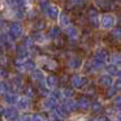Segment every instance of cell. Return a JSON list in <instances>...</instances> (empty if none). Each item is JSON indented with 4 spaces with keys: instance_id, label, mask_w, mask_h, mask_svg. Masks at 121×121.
<instances>
[{
    "instance_id": "obj_7",
    "label": "cell",
    "mask_w": 121,
    "mask_h": 121,
    "mask_svg": "<svg viewBox=\"0 0 121 121\" xmlns=\"http://www.w3.org/2000/svg\"><path fill=\"white\" fill-rule=\"evenodd\" d=\"M30 38L33 39V42L37 43H46V35L42 34V31H34L33 34H30Z\"/></svg>"
},
{
    "instance_id": "obj_10",
    "label": "cell",
    "mask_w": 121,
    "mask_h": 121,
    "mask_svg": "<svg viewBox=\"0 0 121 121\" xmlns=\"http://www.w3.org/2000/svg\"><path fill=\"white\" fill-rule=\"evenodd\" d=\"M77 105H78V108H81V109H87V108H90L91 103H90V100L87 99L86 96H82L81 99L77 102Z\"/></svg>"
},
{
    "instance_id": "obj_13",
    "label": "cell",
    "mask_w": 121,
    "mask_h": 121,
    "mask_svg": "<svg viewBox=\"0 0 121 121\" xmlns=\"http://www.w3.org/2000/svg\"><path fill=\"white\" fill-rule=\"evenodd\" d=\"M81 65H82V61H81V59L77 57V56L72 57L70 61H69V66H70L72 69H78Z\"/></svg>"
},
{
    "instance_id": "obj_12",
    "label": "cell",
    "mask_w": 121,
    "mask_h": 121,
    "mask_svg": "<svg viewBox=\"0 0 121 121\" xmlns=\"http://www.w3.org/2000/svg\"><path fill=\"white\" fill-rule=\"evenodd\" d=\"M31 77H33V79H35V81L42 82V81H43V78H44V73H43V72L40 70V69H34V70H33Z\"/></svg>"
},
{
    "instance_id": "obj_4",
    "label": "cell",
    "mask_w": 121,
    "mask_h": 121,
    "mask_svg": "<svg viewBox=\"0 0 121 121\" xmlns=\"http://www.w3.org/2000/svg\"><path fill=\"white\" fill-rule=\"evenodd\" d=\"M3 116L7 118V120L14 121V120H17V117H18V111H17L16 108H13V107H8V108L4 109Z\"/></svg>"
},
{
    "instance_id": "obj_11",
    "label": "cell",
    "mask_w": 121,
    "mask_h": 121,
    "mask_svg": "<svg viewBox=\"0 0 121 121\" xmlns=\"http://www.w3.org/2000/svg\"><path fill=\"white\" fill-rule=\"evenodd\" d=\"M105 70L108 72V74H109V76H115V74H116V77L120 76V70H118V68L115 65V64L107 65V66H105Z\"/></svg>"
},
{
    "instance_id": "obj_31",
    "label": "cell",
    "mask_w": 121,
    "mask_h": 121,
    "mask_svg": "<svg viewBox=\"0 0 121 121\" xmlns=\"http://www.w3.org/2000/svg\"><path fill=\"white\" fill-rule=\"evenodd\" d=\"M4 91H5V87H4V82L0 81V94H1V92H4Z\"/></svg>"
},
{
    "instance_id": "obj_24",
    "label": "cell",
    "mask_w": 121,
    "mask_h": 121,
    "mask_svg": "<svg viewBox=\"0 0 121 121\" xmlns=\"http://www.w3.org/2000/svg\"><path fill=\"white\" fill-rule=\"evenodd\" d=\"M51 96L57 100V99H61V98H63V94H61L60 90H53V91L51 92Z\"/></svg>"
},
{
    "instance_id": "obj_28",
    "label": "cell",
    "mask_w": 121,
    "mask_h": 121,
    "mask_svg": "<svg viewBox=\"0 0 121 121\" xmlns=\"http://www.w3.org/2000/svg\"><path fill=\"white\" fill-rule=\"evenodd\" d=\"M20 121H31V115H24V116H21Z\"/></svg>"
},
{
    "instance_id": "obj_6",
    "label": "cell",
    "mask_w": 121,
    "mask_h": 121,
    "mask_svg": "<svg viewBox=\"0 0 121 121\" xmlns=\"http://www.w3.org/2000/svg\"><path fill=\"white\" fill-rule=\"evenodd\" d=\"M17 105H18V109L21 111H26L30 108V100L29 98L26 96H22V98H17Z\"/></svg>"
},
{
    "instance_id": "obj_5",
    "label": "cell",
    "mask_w": 121,
    "mask_h": 121,
    "mask_svg": "<svg viewBox=\"0 0 121 121\" xmlns=\"http://www.w3.org/2000/svg\"><path fill=\"white\" fill-rule=\"evenodd\" d=\"M42 105H43V108H46V109H55V108L57 107V100L53 99L52 96H47V98L43 99Z\"/></svg>"
},
{
    "instance_id": "obj_15",
    "label": "cell",
    "mask_w": 121,
    "mask_h": 121,
    "mask_svg": "<svg viewBox=\"0 0 121 121\" xmlns=\"http://www.w3.org/2000/svg\"><path fill=\"white\" fill-rule=\"evenodd\" d=\"M60 35H61L60 27L55 26V27H51V29H50V35H48V37H50L51 39H56V38H59Z\"/></svg>"
},
{
    "instance_id": "obj_21",
    "label": "cell",
    "mask_w": 121,
    "mask_h": 121,
    "mask_svg": "<svg viewBox=\"0 0 121 121\" xmlns=\"http://www.w3.org/2000/svg\"><path fill=\"white\" fill-rule=\"evenodd\" d=\"M61 94H63V96H65L66 99H72V98H73V95H74V90L66 87V89H64L63 91H61Z\"/></svg>"
},
{
    "instance_id": "obj_2",
    "label": "cell",
    "mask_w": 121,
    "mask_h": 121,
    "mask_svg": "<svg viewBox=\"0 0 121 121\" xmlns=\"http://www.w3.org/2000/svg\"><path fill=\"white\" fill-rule=\"evenodd\" d=\"M102 20H99V26L102 29H107V30H112L115 27L116 24V17L112 14H104L100 17Z\"/></svg>"
},
{
    "instance_id": "obj_22",
    "label": "cell",
    "mask_w": 121,
    "mask_h": 121,
    "mask_svg": "<svg viewBox=\"0 0 121 121\" xmlns=\"http://www.w3.org/2000/svg\"><path fill=\"white\" fill-rule=\"evenodd\" d=\"M5 100H7V103H9V104H14V103L17 102V96L8 92V94H7V96H5Z\"/></svg>"
},
{
    "instance_id": "obj_17",
    "label": "cell",
    "mask_w": 121,
    "mask_h": 121,
    "mask_svg": "<svg viewBox=\"0 0 121 121\" xmlns=\"http://www.w3.org/2000/svg\"><path fill=\"white\" fill-rule=\"evenodd\" d=\"M59 18H60V26L61 27H66V26L70 25V18H69V16H66V14H60Z\"/></svg>"
},
{
    "instance_id": "obj_29",
    "label": "cell",
    "mask_w": 121,
    "mask_h": 121,
    "mask_svg": "<svg viewBox=\"0 0 121 121\" xmlns=\"http://www.w3.org/2000/svg\"><path fill=\"white\" fill-rule=\"evenodd\" d=\"M33 96H34V91H33V89L27 87V96L26 98H33Z\"/></svg>"
},
{
    "instance_id": "obj_8",
    "label": "cell",
    "mask_w": 121,
    "mask_h": 121,
    "mask_svg": "<svg viewBox=\"0 0 121 121\" xmlns=\"http://www.w3.org/2000/svg\"><path fill=\"white\" fill-rule=\"evenodd\" d=\"M112 82H113V79H112V77H111L109 74H103V76L99 78V83L102 85V86H104V87H111L112 86Z\"/></svg>"
},
{
    "instance_id": "obj_34",
    "label": "cell",
    "mask_w": 121,
    "mask_h": 121,
    "mask_svg": "<svg viewBox=\"0 0 121 121\" xmlns=\"http://www.w3.org/2000/svg\"><path fill=\"white\" fill-rule=\"evenodd\" d=\"M85 121H95L94 118H87V120H85Z\"/></svg>"
},
{
    "instance_id": "obj_32",
    "label": "cell",
    "mask_w": 121,
    "mask_h": 121,
    "mask_svg": "<svg viewBox=\"0 0 121 121\" xmlns=\"http://www.w3.org/2000/svg\"><path fill=\"white\" fill-rule=\"evenodd\" d=\"M4 76H7L5 70H4L3 68H0V77H4Z\"/></svg>"
},
{
    "instance_id": "obj_9",
    "label": "cell",
    "mask_w": 121,
    "mask_h": 121,
    "mask_svg": "<svg viewBox=\"0 0 121 121\" xmlns=\"http://www.w3.org/2000/svg\"><path fill=\"white\" fill-rule=\"evenodd\" d=\"M59 83V78L56 76H48L47 78H46V86L47 87H56Z\"/></svg>"
},
{
    "instance_id": "obj_18",
    "label": "cell",
    "mask_w": 121,
    "mask_h": 121,
    "mask_svg": "<svg viewBox=\"0 0 121 121\" xmlns=\"http://www.w3.org/2000/svg\"><path fill=\"white\" fill-rule=\"evenodd\" d=\"M65 34H66V35H69L70 38H73V37L76 38L77 35H78V30H77L76 27H72L70 25H69V26H66V27H65Z\"/></svg>"
},
{
    "instance_id": "obj_26",
    "label": "cell",
    "mask_w": 121,
    "mask_h": 121,
    "mask_svg": "<svg viewBox=\"0 0 121 121\" xmlns=\"http://www.w3.org/2000/svg\"><path fill=\"white\" fill-rule=\"evenodd\" d=\"M112 64H116V65L120 64V53L118 52H116L112 55Z\"/></svg>"
},
{
    "instance_id": "obj_35",
    "label": "cell",
    "mask_w": 121,
    "mask_h": 121,
    "mask_svg": "<svg viewBox=\"0 0 121 121\" xmlns=\"http://www.w3.org/2000/svg\"><path fill=\"white\" fill-rule=\"evenodd\" d=\"M14 121H16V120H14ZM18 121H20V120H18Z\"/></svg>"
},
{
    "instance_id": "obj_19",
    "label": "cell",
    "mask_w": 121,
    "mask_h": 121,
    "mask_svg": "<svg viewBox=\"0 0 121 121\" xmlns=\"http://www.w3.org/2000/svg\"><path fill=\"white\" fill-rule=\"evenodd\" d=\"M24 69L25 70H34L37 69V64L34 63V60H27V61H24Z\"/></svg>"
},
{
    "instance_id": "obj_16",
    "label": "cell",
    "mask_w": 121,
    "mask_h": 121,
    "mask_svg": "<svg viewBox=\"0 0 121 121\" xmlns=\"http://www.w3.org/2000/svg\"><path fill=\"white\" fill-rule=\"evenodd\" d=\"M17 56H18V59H21V60H24L25 57L29 56V51H26V47H25V46L17 48Z\"/></svg>"
},
{
    "instance_id": "obj_20",
    "label": "cell",
    "mask_w": 121,
    "mask_h": 121,
    "mask_svg": "<svg viewBox=\"0 0 121 121\" xmlns=\"http://www.w3.org/2000/svg\"><path fill=\"white\" fill-rule=\"evenodd\" d=\"M33 26H34L35 31H42V30L46 27V22L42 21V20H37V21H35V24L33 25Z\"/></svg>"
},
{
    "instance_id": "obj_33",
    "label": "cell",
    "mask_w": 121,
    "mask_h": 121,
    "mask_svg": "<svg viewBox=\"0 0 121 121\" xmlns=\"http://www.w3.org/2000/svg\"><path fill=\"white\" fill-rule=\"evenodd\" d=\"M4 55V46H0V56Z\"/></svg>"
},
{
    "instance_id": "obj_30",
    "label": "cell",
    "mask_w": 121,
    "mask_h": 121,
    "mask_svg": "<svg viewBox=\"0 0 121 121\" xmlns=\"http://www.w3.org/2000/svg\"><path fill=\"white\" fill-rule=\"evenodd\" d=\"M95 121H108V117H105V116H100V117L95 118Z\"/></svg>"
},
{
    "instance_id": "obj_23",
    "label": "cell",
    "mask_w": 121,
    "mask_h": 121,
    "mask_svg": "<svg viewBox=\"0 0 121 121\" xmlns=\"http://www.w3.org/2000/svg\"><path fill=\"white\" fill-rule=\"evenodd\" d=\"M90 107H92V111H94V112H100V111L103 109L102 103H99V102H94Z\"/></svg>"
},
{
    "instance_id": "obj_27",
    "label": "cell",
    "mask_w": 121,
    "mask_h": 121,
    "mask_svg": "<svg viewBox=\"0 0 121 121\" xmlns=\"http://www.w3.org/2000/svg\"><path fill=\"white\" fill-rule=\"evenodd\" d=\"M31 121H44L43 117L40 115H33L31 116Z\"/></svg>"
},
{
    "instance_id": "obj_25",
    "label": "cell",
    "mask_w": 121,
    "mask_h": 121,
    "mask_svg": "<svg viewBox=\"0 0 121 121\" xmlns=\"http://www.w3.org/2000/svg\"><path fill=\"white\" fill-rule=\"evenodd\" d=\"M51 121H63V117L57 112H51Z\"/></svg>"
},
{
    "instance_id": "obj_3",
    "label": "cell",
    "mask_w": 121,
    "mask_h": 121,
    "mask_svg": "<svg viewBox=\"0 0 121 121\" xmlns=\"http://www.w3.org/2000/svg\"><path fill=\"white\" fill-rule=\"evenodd\" d=\"M72 85H73L74 89H83L89 85V79L83 76L77 74V76H73V78H72Z\"/></svg>"
},
{
    "instance_id": "obj_1",
    "label": "cell",
    "mask_w": 121,
    "mask_h": 121,
    "mask_svg": "<svg viewBox=\"0 0 121 121\" xmlns=\"http://www.w3.org/2000/svg\"><path fill=\"white\" fill-rule=\"evenodd\" d=\"M22 35V26L20 22L14 21L12 22L11 25H9V31H8V37L9 39H12V42H14V40L20 39Z\"/></svg>"
},
{
    "instance_id": "obj_14",
    "label": "cell",
    "mask_w": 121,
    "mask_h": 121,
    "mask_svg": "<svg viewBox=\"0 0 121 121\" xmlns=\"http://www.w3.org/2000/svg\"><path fill=\"white\" fill-rule=\"evenodd\" d=\"M47 11V14H48V17L50 18H52V20H56V18H59V9L56 8V7H50L48 9H46Z\"/></svg>"
}]
</instances>
